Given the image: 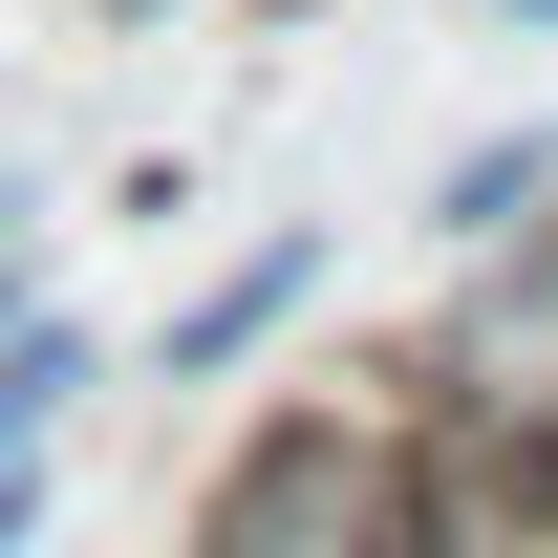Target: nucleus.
<instances>
[{"label":"nucleus","mask_w":558,"mask_h":558,"mask_svg":"<svg viewBox=\"0 0 558 558\" xmlns=\"http://www.w3.org/2000/svg\"><path fill=\"white\" fill-rule=\"evenodd\" d=\"M172 558H429L409 537V429H387V409H279V429H236Z\"/></svg>","instance_id":"f257e3e1"},{"label":"nucleus","mask_w":558,"mask_h":558,"mask_svg":"<svg viewBox=\"0 0 558 558\" xmlns=\"http://www.w3.org/2000/svg\"><path fill=\"white\" fill-rule=\"evenodd\" d=\"M409 387H429V409H494V429H558V215L473 258V301L429 323Z\"/></svg>","instance_id":"f03ea898"},{"label":"nucleus","mask_w":558,"mask_h":558,"mask_svg":"<svg viewBox=\"0 0 558 558\" xmlns=\"http://www.w3.org/2000/svg\"><path fill=\"white\" fill-rule=\"evenodd\" d=\"M301 279H323V236H258V258L215 279V301H172V387H215V365H258L279 323H301Z\"/></svg>","instance_id":"7ed1b4c3"},{"label":"nucleus","mask_w":558,"mask_h":558,"mask_svg":"<svg viewBox=\"0 0 558 558\" xmlns=\"http://www.w3.org/2000/svg\"><path fill=\"white\" fill-rule=\"evenodd\" d=\"M537 215H558V130H473L451 172H429V236H451V258H494V236H537Z\"/></svg>","instance_id":"20e7f679"},{"label":"nucleus","mask_w":558,"mask_h":558,"mask_svg":"<svg viewBox=\"0 0 558 558\" xmlns=\"http://www.w3.org/2000/svg\"><path fill=\"white\" fill-rule=\"evenodd\" d=\"M65 409H86V323H44V301H22V323H0V451H44Z\"/></svg>","instance_id":"39448f33"},{"label":"nucleus","mask_w":558,"mask_h":558,"mask_svg":"<svg viewBox=\"0 0 558 558\" xmlns=\"http://www.w3.org/2000/svg\"><path fill=\"white\" fill-rule=\"evenodd\" d=\"M0 323H22V215H0Z\"/></svg>","instance_id":"423d86ee"},{"label":"nucleus","mask_w":558,"mask_h":558,"mask_svg":"<svg viewBox=\"0 0 558 558\" xmlns=\"http://www.w3.org/2000/svg\"><path fill=\"white\" fill-rule=\"evenodd\" d=\"M108 22H150V0H108Z\"/></svg>","instance_id":"0eeeda50"},{"label":"nucleus","mask_w":558,"mask_h":558,"mask_svg":"<svg viewBox=\"0 0 558 558\" xmlns=\"http://www.w3.org/2000/svg\"><path fill=\"white\" fill-rule=\"evenodd\" d=\"M515 22H558V0H515Z\"/></svg>","instance_id":"6e6552de"}]
</instances>
